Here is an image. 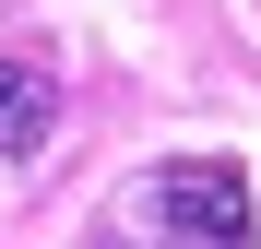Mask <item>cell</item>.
Returning a JSON list of instances; mask_svg holds the SVG:
<instances>
[{"label": "cell", "instance_id": "cell-1", "mask_svg": "<svg viewBox=\"0 0 261 249\" xmlns=\"http://www.w3.org/2000/svg\"><path fill=\"white\" fill-rule=\"evenodd\" d=\"M130 214H143V226H166V237H214V249H249V178H238L226 154H166V166H143Z\"/></svg>", "mask_w": 261, "mask_h": 249}, {"label": "cell", "instance_id": "cell-2", "mask_svg": "<svg viewBox=\"0 0 261 249\" xmlns=\"http://www.w3.org/2000/svg\"><path fill=\"white\" fill-rule=\"evenodd\" d=\"M48 131H60V83L36 60H0V154H36Z\"/></svg>", "mask_w": 261, "mask_h": 249}, {"label": "cell", "instance_id": "cell-3", "mask_svg": "<svg viewBox=\"0 0 261 249\" xmlns=\"http://www.w3.org/2000/svg\"><path fill=\"white\" fill-rule=\"evenodd\" d=\"M83 249H214V237H166V226H143V214L119 202V214H107L95 237H83Z\"/></svg>", "mask_w": 261, "mask_h": 249}]
</instances>
